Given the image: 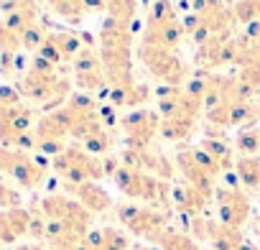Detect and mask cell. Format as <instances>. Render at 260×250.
<instances>
[{
    "label": "cell",
    "mask_w": 260,
    "mask_h": 250,
    "mask_svg": "<svg viewBox=\"0 0 260 250\" xmlns=\"http://www.w3.org/2000/svg\"><path fill=\"white\" fill-rule=\"evenodd\" d=\"M214 207H217V220L222 225L235 227V230H242L247 225V220H250V197L237 184L217 186Z\"/></svg>",
    "instance_id": "9"
},
{
    "label": "cell",
    "mask_w": 260,
    "mask_h": 250,
    "mask_svg": "<svg viewBox=\"0 0 260 250\" xmlns=\"http://www.w3.org/2000/svg\"><path fill=\"white\" fill-rule=\"evenodd\" d=\"M199 148L219 166V171H230V169H235V148L222 138V136H217V138H212V136H207L202 143H199Z\"/></svg>",
    "instance_id": "17"
},
{
    "label": "cell",
    "mask_w": 260,
    "mask_h": 250,
    "mask_svg": "<svg viewBox=\"0 0 260 250\" xmlns=\"http://www.w3.org/2000/svg\"><path fill=\"white\" fill-rule=\"evenodd\" d=\"M235 176H237L242 189L257 192L260 189V156H237Z\"/></svg>",
    "instance_id": "18"
},
{
    "label": "cell",
    "mask_w": 260,
    "mask_h": 250,
    "mask_svg": "<svg viewBox=\"0 0 260 250\" xmlns=\"http://www.w3.org/2000/svg\"><path fill=\"white\" fill-rule=\"evenodd\" d=\"M171 202H174V207L179 212H184L189 217H197V214L204 212V207L212 202V197H207L204 192H199L197 186H191V184L184 181V184L171 186Z\"/></svg>",
    "instance_id": "14"
},
{
    "label": "cell",
    "mask_w": 260,
    "mask_h": 250,
    "mask_svg": "<svg viewBox=\"0 0 260 250\" xmlns=\"http://www.w3.org/2000/svg\"><path fill=\"white\" fill-rule=\"evenodd\" d=\"M255 235H257V240H260V220L255 222Z\"/></svg>",
    "instance_id": "33"
},
{
    "label": "cell",
    "mask_w": 260,
    "mask_h": 250,
    "mask_svg": "<svg viewBox=\"0 0 260 250\" xmlns=\"http://www.w3.org/2000/svg\"><path fill=\"white\" fill-rule=\"evenodd\" d=\"M237 250H257V247H255V245H250V242H242Z\"/></svg>",
    "instance_id": "32"
},
{
    "label": "cell",
    "mask_w": 260,
    "mask_h": 250,
    "mask_svg": "<svg viewBox=\"0 0 260 250\" xmlns=\"http://www.w3.org/2000/svg\"><path fill=\"white\" fill-rule=\"evenodd\" d=\"M21 207V194L18 189L8 186L0 181V212H8V209H18Z\"/></svg>",
    "instance_id": "27"
},
{
    "label": "cell",
    "mask_w": 260,
    "mask_h": 250,
    "mask_svg": "<svg viewBox=\"0 0 260 250\" xmlns=\"http://www.w3.org/2000/svg\"><path fill=\"white\" fill-rule=\"evenodd\" d=\"M240 156H260V128H242L235 138Z\"/></svg>",
    "instance_id": "21"
},
{
    "label": "cell",
    "mask_w": 260,
    "mask_h": 250,
    "mask_svg": "<svg viewBox=\"0 0 260 250\" xmlns=\"http://www.w3.org/2000/svg\"><path fill=\"white\" fill-rule=\"evenodd\" d=\"M21 49H23L21 34L11 31L3 21H0V54H18Z\"/></svg>",
    "instance_id": "25"
},
{
    "label": "cell",
    "mask_w": 260,
    "mask_h": 250,
    "mask_svg": "<svg viewBox=\"0 0 260 250\" xmlns=\"http://www.w3.org/2000/svg\"><path fill=\"white\" fill-rule=\"evenodd\" d=\"M54 171L64 179V184H84V181H97L105 174L102 159L87 153L79 146H67L64 153L51 159Z\"/></svg>",
    "instance_id": "4"
},
{
    "label": "cell",
    "mask_w": 260,
    "mask_h": 250,
    "mask_svg": "<svg viewBox=\"0 0 260 250\" xmlns=\"http://www.w3.org/2000/svg\"><path fill=\"white\" fill-rule=\"evenodd\" d=\"M130 250H153V247H141V245H138V247H130Z\"/></svg>",
    "instance_id": "34"
},
{
    "label": "cell",
    "mask_w": 260,
    "mask_h": 250,
    "mask_svg": "<svg viewBox=\"0 0 260 250\" xmlns=\"http://www.w3.org/2000/svg\"><path fill=\"white\" fill-rule=\"evenodd\" d=\"M51 250H89L87 240H74V242H64V245H56Z\"/></svg>",
    "instance_id": "30"
},
{
    "label": "cell",
    "mask_w": 260,
    "mask_h": 250,
    "mask_svg": "<svg viewBox=\"0 0 260 250\" xmlns=\"http://www.w3.org/2000/svg\"><path fill=\"white\" fill-rule=\"evenodd\" d=\"M51 39L56 41V46H59L64 61H74V59L84 51V44H82V36H79V34H72V31H56V34H51Z\"/></svg>",
    "instance_id": "20"
},
{
    "label": "cell",
    "mask_w": 260,
    "mask_h": 250,
    "mask_svg": "<svg viewBox=\"0 0 260 250\" xmlns=\"http://www.w3.org/2000/svg\"><path fill=\"white\" fill-rule=\"evenodd\" d=\"M112 181L115 186L141 204H153V207H166L171 202V186L158 179V176H151L146 171H138V169H130L125 164H120L115 171H112Z\"/></svg>",
    "instance_id": "1"
},
{
    "label": "cell",
    "mask_w": 260,
    "mask_h": 250,
    "mask_svg": "<svg viewBox=\"0 0 260 250\" xmlns=\"http://www.w3.org/2000/svg\"><path fill=\"white\" fill-rule=\"evenodd\" d=\"M46 220H59V222H69L84 232H89L92 227V220L94 214L87 212L74 197H67V194H46L41 197L36 204H34Z\"/></svg>",
    "instance_id": "7"
},
{
    "label": "cell",
    "mask_w": 260,
    "mask_h": 250,
    "mask_svg": "<svg viewBox=\"0 0 260 250\" xmlns=\"http://www.w3.org/2000/svg\"><path fill=\"white\" fill-rule=\"evenodd\" d=\"M11 105H21V92L11 84H0V107H11Z\"/></svg>",
    "instance_id": "29"
},
{
    "label": "cell",
    "mask_w": 260,
    "mask_h": 250,
    "mask_svg": "<svg viewBox=\"0 0 260 250\" xmlns=\"http://www.w3.org/2000/svg\"><path fill=\"white\" fill-rule=\"evenodd\" d=\"M179 174L184 176L186 184L197 186L199 192H204L207 197L214 199V192H217V176L222 174L219 166L197 146V148H179L176 159H174Z\"/></svg>",
    "instance_id": "2"
},
{
    "label": "cell",
    "mask_w": 260,
    "mask_h": 250,
    "mask_svg": "<svg viewBox=\"0 0 260 250\" xmlns=\"http://www.w3.org/2000/svg\"><path fill=\"white\" fill-rule=\"evenodd\" d=\"M120 225L133 232L138 237H146L151 242H156V237L169 230V214L164 207H153V204H117L115 207Z\"/></svg>",
    "instance_id": "3"
},
{
    "label": "cell",
    "mask_w": 260,
    "mask_h": 250,
    "mask_svg": "<svg viewBox=\"0 0 260 250\" xmlns=\"http://www.w3.org/2000/svg\"><path fill=\"white\" fill-rule=\"evenodd\" d=\"M120 164H125L130 169H138V171H146L151 176H158L164 181H169L174 176V164L164 153H156L153 148H146V151H130V148H125Z\"/></svg>",
    "instance_id": "12"
},
{
    "label": "cell",
    "mask_w": 260,
    "mask_h": 250,
    "mask_svg": "<svg viewBox=\"0 0 260 250\" xmlns=\"http://www.w3.org/2000/svg\"><path fill=\"white\" fill-rule=\"evenodd\" d=\"M16 250H51L49 245H41V242H31V245H21Z\"/></svg>",
    "instance_id": "31"
},
{
    "label": "cell",
    "mask_w": 260,
    "mask_h": 250,
    "mask_svg": "<svg viewBox=\"0 0 260 250\" xmlns=\"http://www.w3.org/2000/svg\"><path fill=\"white\" fill-rule=\"evenodd\" d=\"M87 245L89 250H130L127 235L117 227H100L87 232Z\"/></svg>",
    "instance_id": "16"
},
{
    "label": "cell",
    "mask_w": 260,
    "mask_h": 250,
    "mask_svg": "<svg viewBox=\"0 0 260 250\" xmlns=\"http://www.w3.org/2000/svg\"><path fill=\"white\" fill-rule=\"evenodd\" d=\"M189 235L197 240V242H207L212 250H237L245 237H242V230H235L230 225H222L219 220H207L204 214H197V217H189Z\"/></svg>",
    "instance_id": "8"
},
{
    "label": "cell",
    "mask_w": 260,
    "mask_h": 250,
    "mask_svg": "<svg viewBox=\"0 0 260 250\" xmlns=\"http://www.w3.org/2000/svg\"><path fill=\"white\" fill-rule=\"evenodd\" d=\"M69 87H72L69 79H64V77H59V74L44 77V74L26 72V74L21 77L18 92H21L26 100H31V102H36V105H44V107L51 112V110L61 107V102H64L67 95H69Z\"/></svg>",
    "instance_id": "5"
},
{
    "label": "cell",
    "mask_w": 260,
    "mask_h": 250,
    "mask_svg": "<svg viewBox=\"0 0 260 250\" xmlns=\"http://www.w3.org/2000/svg\"><path fill=\"white\" fill-rule=\"evenodd\" d=\"M46 31H44V26L41 23H34V26H28L26 31H23V36H21V44H23V49H28V51H39L41 49V44L46 41Z\"/></svg>",
    "instance_id": "26"
},
{
    "label": "cell",
    "mask_w": 260,
    "mask_h": 250,
    "mask_svg": "<svg viewBox=\"0 0 260 250\" xmlns=\"http://www.w3.org/2000/svg\"><path fill=\"white\" fill-rule=\"evenodd\" d=\"M34 120H36V112L26 107L23 102L0 107V146H11L16 136L34 131Z\"/></svg>",
    "instance_id": "11"
},
{
    "label": "cell",
    "mask_w": 260,
    "mask_h": 250,
    "mask_svg": "<svg viewBox=\"0 0 260 250\" xmlns=\"http://www.w3.org/2000/svg\"><path fill=\"white\" fill-rule=\"evenodd\" d=\"M0 11H3V16L21 13L31 23H39V6H36V0H0Z\"/></svg>",
    "instance_id": "22"
},
{
    "label": "cell",
    "mask_w": 260,
    "mask_h": 250,
    "mask_svg": "<svg viewBox=\"0 0 260 250\" xmlns=\"http://www.w3.org/2000/svg\"><path fill=\"white\" fill-rule=\"evenodd\" d=\"M82 148L87 151V153H92V156H105V153H110V148H112V138H110V133L105 131V128H100L97 133H92L89 138H84L82 141Z\"/></svg>",
    "instance_id": "23"
},
{
    "label": "cell",
    "mask_w": 260,
    "mask_h": 250,
    "mask_svg": "<svg viewBox=\"0 0 260 250\" xmlns=\"http://www.w3.org/2000/svg\"><path fill=\"white\" fill-rule=\"evenodd\" d=\"M141 59L146 61V67L158 77V79H164L166 84H176L179 87V82L184 79V61L174 54V51H169V49H158V46H148V44H143V49H141Z\"/></svg>",
    "instance_id": "10"
},
{
    "label": "cell",
    "mask_w": 260,
    "mask_h": 250,
    "mask_svg": "<svg viewBox=\"0 0 260 250\" xmlns=\"http://www.w3.org/2000/svg\"><path fill=\"white\" fill-rule=\"evenodd\" d=\"M39 56H44V59H46V61H51L54 67L64 61V59H61V51H59V46H56V41L51 39V34H49V36H46V41L41 44V49H39Z\"/></svg>",
    "instance_id": "28"
},
{
    "label": "cell",
    "mask_w": 260,
    "mask_h": 250,
    "mask_svg": "<svg viewBox=\"0 0 260 250\" xmlns=\"http://www.w3.org/2000/svg\"><path fill=\"white\" fill-rule=\"evenodd\" d=\"M122 136H125V148L130 151H146L153 148L156 136L161 133V115L148 112V110H136L120 120Z\"/></svg>",
    "instance_id": "6"
},
{
    "label": "cell",
    "mask_w": 260,
    "mask_h": 250,
    "mask_svg": "<svg viewBox=\"0 0 260 250\" xmlns=\"http://www.w3.org/2000/svg\"><path fill=\"white\" fill-rule=\"evenodd\" d=\"M156 245L161 250H207L202 247L189 232H181V230H164L158 237H156Z\"/></svg>",
    "instance_id": "19"
},
{
    "label": "cell",
    "mask_w": 260,
    "mask_h": 250,
    "mask_svg": "<svg viewBox=\"0 0 260 250\" xmlns=\"http://www.w3.org/2000/svg\"><path fill=\"white\" fill-rule=\"evenodd\" d=\"M31 227V209H8V212H0V245H11L18 237L28 235Z\"/></svg>",
    "instance_id": "15"
},
{
    "label": "cell",
    "mask_w": 260,
    "mask_h": 250,
    "mask_svg": "<svg viewBox=\"0 0 260 250\" xmlns=\"http://www.w3.org/2000/svg\"><path fill=\"white\" fill-rule=\"evenodd\" d=\"M67 192L92 214H102L107 209H112V197L97 184V181H84V184H64Z\"/></svg>",
    "instance_id": "13"
},
{
    "label": "cell",
    "mask_w": 260,
    "mask_h": 250,
    "mask_svg": "<svg viewBox=\"0 0 260 250\" xmlns=\"http://www.w3.org/2000/svg\"><path fill=\"white\" fill-rule=\"evenodd\" d=\"M56 16L67 18V21H79L87 11H84V0H56V6H54Z\"/></svg>",
    "instance_id": "24"
},
{
    "label": "cell",
    "mask_w": 260,
    "mask_h": 250,
    "mask_svg": "<svg viewBox=\"0 0 260 250\" xmlns=\"http://www.w3.org/2000/svg\"><path fill=\"white\" fill-rule=\"evenodd\" d=\"M46 3H49V6H51V8H54V6H56V0H46Z\"/></svg>",
    "instance_id": "35"
}]
</instances>
